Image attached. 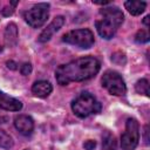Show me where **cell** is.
<instances>
[{
  "instance_id": "1",
  "label": "cell",
  "mask_w": 150,
  "mask_h": 150,
  "mask_svg": "<svg viewBox=\"0 0 150 150\" xmlns=\"http://www.w3.org/2000/svg\"><path fill=\"white\" fill-rule=\"evenodd\" d=\"M100 70V62L94 56H86L74 60L67 64L60 66L55 76L61 86H66L69 82H80L95 76Z\"/></svg>"
},
{
  "instance_id": "2",
  "label": "cell",
  "mask_w": 150,
  "mask_h": 150,
  "mask_svg": "<svg viewBox=\"0 0 150 150\" xmlns=\"http://www.w3.org/2000/svg\"><path fill=\"white\" fill-rule=\"evenodd\" d=\"M123 19L124 15L118 7H104L100 11V18L96 21V29L103 39H111L123 22Z\"/></svg>"
},
{
  "instance_id": "3",
  "label": "cell",
  "mask_w": 150,
  "mask_h": 150,
  "mask_svg": "<svg viewBox=\"0 0 150 150\" xmlns=\"http://www.w3.org/2000/svg\"><path fill=\"white\" fill-rule=\"evenodd\" d=\"M71 109L74 114L81 118L88 117L91 114H97L101 111V103L89 93H81L71 103Z\"/></svg>"
},
{
  "instance_id": "4",
  "label": "cell",
  "mask_w": 150,
  "mask_h": 150,
  "mask_svg": "<svg viewBox=\"0 0 150 150\" xmlns=\"http://www.w3.org/2000/svg\"><path fill=\"white\" fill-rule=\"evenodd\" d=\"M48 14H49V4L42 2L26 11L23 14V18L29 26L34 28H39L47 21Z\"/></svg>"
},
{
  "instance_id": "5",
  "label": "cell",
  "mask_w": 150,
  "mask_h": 150,
  "mask_svg": "<svg viewBox=\"0 0 150 150\" xmlns=\"http://www.w3.org/2000/svg\"><path fill=\"white\" fill-rule=\"evenodd\" d=\"M102 86L111 94V95H123L127 90L125 83L122 79V76L114 70H107L102 76Z\"/></svg>"
},
{
  "instance_id": "6",
  "label": "cell",
  "mask_w": 150,
  "mask_h": 150,
  "mask_svg": "<svg viewBox=\"0 0 150 150\" xmlns=\"http://www.w3.org/2000/svg\"><path fill=\"white\" fill-rule=\"evenodd\" d=\"M139 139L138 123L134 118H128L125 123V130L121 137V146L123 150H132L136 148Z\"/></svg>"
},
{
  "instance_id": "7",
  "label": "cell",
  "mask_w": 150,
  "mask_h": 150,
  "mask_svg": "<svg viewBox=\"0 0 150 150\" xmlns=\"http://www.w3.org/2000/svg\"><path fill=\"white\" fill-rule=\"evenodd\" d=\"M62 40L80 48H90L94 45V35L89 29H75L63 35Z\"/></svg>"
},
{
  "instance_id": "8",
  "label": "cell",
  "mask_w": 150,
  "mask_h": 150,
  "mask_svg": "<svg viewBox=\"0 0 150 150\" xmlns=\"http://www.w3.org/2000/svg\"><path fill=\"white\" fill-rule=\"evenodd\" d=\"M63 23H64V18L63 16H61V15L55 16L54 20L47 26V28H45L42 30V33L39 36V41L40 42H47V41H49L50 38L63 26Z\"/></svg>"
},
{
  "instance_id": "9",
  "label": "cell",
  "mask_w": 150,
  "mask_h": 150,
  "mask_svg": "<svg viewBox=\"0 0 150 150\" xmlns=\"http://www.w3.org/2000/svg\"><path fill=\"white\" fill-rule=\"evenodd\" d=\"M14 125L25 136L30 135L33 132V129H34V122L27 115H19V116H16L14 118Z\"/></svg>"
},
{
  "instance_id": "10",
  "label": "cell",
  "mask_w": 150,
  "mask_h": 150,
  "mask_svg": "<svg viewBox=\"0 0 150 150\" xmlns=\"http://www.w3.org/2000/svg\"><path fill=\"white\" fill-rule=\"evenodd\" d=\"M0 108L8 111H19L22 108V103L19 100L0 91Z\"/></svg>"
},
{
  "instance_id": "11",
  "label": "cell",
  "mask_w": 150,
  "mask_h": 150,
  "mask_svg": "<svg viewBox=\"0 0 150 150\" xmlns=\"http://www.w3.org/2000/svg\"><path fill=\"white\" fill-rule=\"evenodd\" d=\"M52 90H53V87L48 81H36L32 87V91L39 97L48 96L52 93Z\"/></svg>"
},
{
  "instance_id": "12",
  "label": "cell",
  "mask_w": 150,
  "mask_h": 150,
  "mask_svg": "<svg viewBox=\"0 0 150 150\" xmlns=\"http://www.w3.org/2000/svg\"><path fill=\"white\" fill-rule=\"evenodd\" d=\"M18 42V27L15 23H9L5 29V43L9 47L15 46Z\"/></svg>"
},
{
  "instance_id": "13",
  "label": "cell",
  "mask_w": 150,
  "mask_h": 150,
  "mask_svg": "<svg viewBox=\"0 0 150 150\" xmlns=\"http://www.w3.org/2000/svg\"><path fill=\"white\" fill-rule=\"evenodd\" d=\"M125 8L128 9V12L132 15H139L141 13L144 12L146 4L144 1H139V0H129L124 2Z\"/></svg>"
},
{
  "instance_id": "14",
  "label": "cell",
  "mask_w": 150,
  "mask_h": 150,
  "mask_svg": "<svg viewBox=\"0 0 150 150\" xmlns=\"http://www.w3.org/2000/svg\"><path fill=\"white\" fill-rule=\"evenodd\" d=\"M102 144H103V150H117L116 138L109 131H105L104 132Z\"/></svg>"
},
{
  "instance_id": "15",
  "label": "cell",
  "mask_w": 150,
  "mask_h": 150,
  "mask_svg": "<svg viewBox=\"0 0 150 150\" xmlns=\"http://www.w3.org/2000/svg\"><path fill=\"white\" fill-rule=\"evenodd\" d=\"M135 89L138 94H143L145 96H149V82H148V80L142 79V80L137 81L135 84Z\"/></svg>"
},
{
  "instance_id": "16",
  "label": "cell",
  "mask_w": 150,
  "mask_h": 150,
  "mask_svg": "<svg viewBox=\"0 0 150 150\" xmlns=\"http://www.w3.org/2000/svg\"><path fill=\"white\" fill-rule=\"evenodd\" d=\"M0 146L5 148V149H9L13 146V139L12 137L5 132L2 129H0Z\"/></svg>"
},
{
  "instance_id": "17",
  "label": "cell",
  "mask_w": 150,
  "mask_h": 150,
  "mask_svg": "<svg viewBox=\"0 0 150 150\" xmlns=\"http://www.w3.org/2000/svg\"><path fill=\"white\" fill-rule=\"evenodd\" d=\"M149 39H150L149 33H148L146 30H144V29L138 30V32H137V34L135 35V40H136V42H138V43L148 42V41H149Z\"/></svg>"
},
{
  "instance_id": "18",
  "label": "cell",
  "mask_w": 150,
  "mask_h": 150,
  "mask_svg": "<svg viewBox=\"0 0 150 150\" xmlns=\"http://www.w3.org/2000/svg\"><path fill=\"white\" fill-rule=\"evenodd\" d=\"M111 61L117 63V64H124L127 59H125V55L122 52H116L111 55Z\"/></svg>"
},
{
  "instance_id": "19",
  "label": "cell",
  "mask_w": 150,
  "mask_h": 150,
  "mask_svg": "<svg viewBox=\"0 0 150 150\" xmlns=\"http://www.w3.org/2000/svg\"><path fill=\"white\" fill-rule=\"evenodd\" d=\"M20 71H21L22 75H28V74H30V71H32V66H30V63L25 62V63L21 66Z\"/></svg>"
},
{
  "instance_id": "20",
  "label": "cell",
  "mask_w": 150,
  "mask_h": 150,
  "mask_svg": "<svg viewBox=\"0 0 150 150\" xmlns=\"http://www.w3.org/2000/svg\"><path fill=\"white\" fill-rule=\"evenodd\" d=\"M83 146H84L86 150H94L95 146H96V142L95 141H91V139H88V141L84 142Z\"/></svg>"
},
{
  "instance_id": "21",
  "label": "cell",
  "mask_w": 150,
  "mask_h": 150,
  "mask_svg": "<svg viewBox=\"0 0 150 150\" xmlns=\"http://www.w3.org/2000/svg\"><path fill=\"white\" fill-rule=\"evenodd\" d=\"M6 64H7V68H9V69H12V70H15V69H16V66H18L14 61H7Z\"/></svg>"
},
{
  "instance_id": "22",
  "label": "cell",
  "mask_w": 150,
  "mask_h": 150,
  "mask_svg": "<svg viewBox=\"0 0 150 150\" xmlns=\"http://www.w3.org/2000/svg\"><path fill=\"white\" fill-rule=\"evenodd\" d=\"M1 13L5 15V16H8V15H12V13H13V9H8V7H5L2 11H1Z\"/></svg>"
},
{
  "instance_id": "23",
  "label": "cell",
  "mask_w": 150,
  "mask_h": 150,
  "mask_svg": "<svg viewBox=\"0 0 150 150\" xmlns=\"http://www.w3.org/2000/svg\"><path fill=\"white\" fill-rule=\"evenodd\" d=\"M148 134H149V125H145V128H144V135H145V143H146V144H149Z\"/></svg>"
},
{
  "instance_id": "24",
  "label": "cell",
  "mask_w": 150,
  "mask_h": 150,
  "mask_svg": "<svg viewBox=\"0 0 150 150\" xmlns=\"http://www.w3.org/2000/svg\"><path fill=\"white\" fill-rule=\"evenodd\" d=\"M149 20H150V16H149V15H146V16L144 18V20H143V22H144V25H145V26H149V25H150V23H149Z\"/></svg>"
},
{
  "instance_id": "25",
  "label": "cell",
  "mask_w": 150,
  "mask_h": 150,
  "mask_svg": "<svg viewBox=\"0 0 150 150\" xmlns=\"http://www.w3.org/2000/svg\"><path fill=\"white\" fill-rule=\"evenodd\" d=\"M1 50H2V47H1V46H0V52H1Z\"/></svg>"
}]
</instances>
